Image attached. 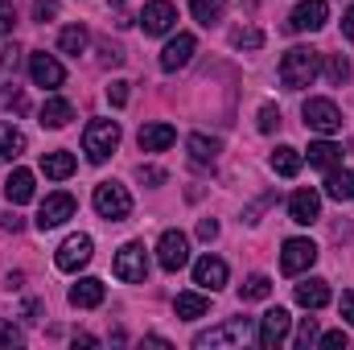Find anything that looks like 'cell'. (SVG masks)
<instances>
[{
  "instance_id": "obj_7",
  "label": "cell",
  "mask_w": 354,
  "mask_h": 350,
  "mask_svg": "<svg viewBox=\"0 0 354 350\" xmlns=\"http://www.w3.org/2000/svg\"><path fill=\"white\" fill-rule=\"evenodd\" d=\"M301 116H305V128H313V132H322V136H334V132L342 128V111H338L334 99H305Z\"/></svg>"
},
{
  "instance_id": "obj_30",
  "label": "cell",
  "mask_w": 354,
  "mask_h": 350,
  "mask_svg": "<svg viewBox=\"0 0 354 350\" xmlns=\"http://www.w3.org/2000/svg\"><path fill=\"white\" fill-rule=\"evenodd\" d=\"M206 309H210V301L202 293H177L174 301V313L181 322H198V317H206Z\"/></svg>"
},
{
  "instance_id": "obj_16",
  "label": "cell",
  "mask_w": 354,
  "mask_h": 350,
  "mask_svg": "<svg viewBox=\"0 0 354 350\" xmlns=\"http://www.w3.org/2000/svg\"><path fill=\"white\" fill-rule=\"evenodd\" d=\"M288 219L301 223V227H313V223L322 219V194H317V190H297V194L288 198Z\"/></svg>"
},
{
  "instance_id": "obj_2",
  "label": "cell",
  "mask_w": 354,
  "mask_h": 350,
  "mask_svg": "<svg viewBox=\"0 0 354 350\" xmlns=\"http://www.w3.org/2000/svg\"><path fill=\"white\" fill-rule=\"evenodd\" d=\"M120 124L115 120H91L87 132H83V153H87L91 165H103L115 149H120Z\"/></svg>"
},
{
  "instance_id": "obj_4",
  "label": "cell",
  "mask_w": 354,
  "mask_h": 350,
  "mask_svg": "<svg viewBox=\"0 0 354 350\" xmlns=\"http://www.w3.org/2000/svg\"><path fill=\"white\" fill-rule=\"evenodd\" d=\"M21 46H4L0 50V107H12V111H25V95L17 87V71H21Z\"/></svg>"
},
{
  "instance_id": "obj_22",
  "label": "cell",
  "mask_w": 354,
  "mask_h": 350,
  "mask_svg": "<svg viewBox=\"0 0 354 350\" xmlns=\"http://www.w3.org/2000/svg\"><path fill=\"white\" fill-rule=\"evenodd\" d=\"M33 194H37V185H33V174L29 169H12L8 174V181H4L8 206H25V202H33Z\"/></svg>"
},
{
  "instance_id": "obj_31",
  "label": "cell",
  "mask_w": 354,
  "mask_h": 350,
  "mask_svg": "<svg viewBox=\"0 0 354 350\" xmlns=\"http://www.w3.org/2000/svg\"><path fill=\"white\" fill-rule=\"evenodd\" d=\"M227 4H231V0H189V12H194V21H198V25H206V29H210V25H218V21H223Z\"/></svg>"
},
{
  "instance_id": "obj_21",
  "label": "cell",
  "mask_w": 354,
  "mask_h": 350,
  "mask_svg": "<svg viewBox=\"0 0 354 350\" xmlns=\"http://www.w3.org/2000/svg\"><path fill=\"white\" fill-rule=\"evenodd\" d=\"M103 297H107V288H103L99 276H83L79 284H71V305L75 309H95V305H103Z\"/></svg>"
},
{
  "instance_id": "obj_11",
  "label": "cell",
  "mask_w": 354,
  "mask_h": 350,
  "mask_svg": "<svg viewBox=\"0 0 354 350\" xmlns=\"http://www.w3.org/2000/svg\"><path fill=\"white\" fill-rule=\"evenodd\" d=\"M91 256H95V239L91 235H71L62 248H58V256H54V264H58V272H79V268H87Z\"/></svg>"
},
{
  "instance_id": "obj_48",
  "label": "cell",
  "mask_w": 354,
  "mask_h": 350,
  "mask_svg": "<svg viewBox=\"0 0 354 350\" xmlns=\"http://www.w3.org/2000/svg\"><path fill=\"white\" fill-rule=\"evenodd\" d=\"M99 338H91V334H75V347H95Z\"/></svg>"
},
{
  "instance_id": "obj_19",
  "label": "cell",
  "mask_w": 354,
  "mask_h": 350,
  "mask_svg": "<svg viewBox=\"0 0 354 350\" xmlns=\"http://www.w3.org/2000/svg\"><path fill=\"white\" fill-rule=\"evenodd\" d=\"M194 284L206 288V293H218L227 284V264L218 260V256H202V260L194 264Z\"/></svg>"
},
{
  "instance_id": "obj_34",
  "label": "cell",
  "mask_w": 354,
  "mask_h": 350,
  "mask_svg": "<svg viewBox=\"0 0 354 350\" xmlns=\"http://www.w3.org/2000/svg\"><path fill=\"white\" fill-rule=\"evenodd\" d=\"M231 46H235V50H260V46H264V29L239 25V29H231Z\"/></svg>"
},
{
  "instance_id": "obj_36",
  "label": "cell",
  "mask_w": 354,
  "mask_h": 350,
  "mask_svg": "<svg viewBox=\"0 0 354 350\" xmlns=\"http://www.w3.org/2000/svg\"><path fill=\"white\" fill-rule=\"evenodd\" d=\"M256 128H260V132H276V128H280V107H276V103H264V107H260Z\"/></svg>"
},
{
  "instance_id": "obj_15",
  "label": "cell",
  "mask_w": 354,
  "mask_h": 350,
  "mask_svg": "<svg viewBox=\"0 0 354 350\" xmlns=\"http://www.w3.org/2000/svg\"><path fill=\"white\" fill-rule=\"evenodd\" d=\"M288 326H292V317H288V309H268L264 317H260V330H256V342L264 350H276L284 338H288Z\"/></svg>"
},
{
  "instance_id": "obj_25",
  "label": "cell",
  "mask_w": 354,
  "mask_h": 350,
  "mask_svg": "<svg viewBox=\"0 0 354 350\" xmlns=\"http://www.w3.org/2000/svg\"><path fill=\"white\" fill-rule=\"evenodd\" d=\"M75 120V107H71V99H62V95H50L46 103H41V128H66Z\"/></svg>"
},
{
  "instance_id": "obj_32",
  "label": "cell",
  "mask_w": 354,
  "mask_h": 350,
  "mask_svg": "<svg viewBox=\"0 0 354 350\" xmlns=\"http://www.w3.org/2000/svg\"><path fill=\"white\" fill-rule=\"evenodd\" d=\"M87 42H91V33L83 29V25H66V29L58 33V50L71 54V58H79V54L87 50Z\"/></svg>"
},
{
  "instance_id": "obj_38",
  "label": "cell",
  "mask_w": 354,
  "mask_h": 350,
  "mask_svg": "<svg viewBox=\"0 0 354 350\" xmlns=\"http://www.w3.org/2000/svg\"><path fill=\"white\" fill-rule=\"evenodd\" d=\"M12 25H17V4L12 0H0V37L12 33Z\"/></svg>"
},
{
  "instance_id": "obj_9",
  "label": "cell",
  "mask_w": 354,
  "mask_h": 350,
  "mask_svg": "<svg viewBox=\"0 0 354 350\" xmlns=\"http://www.w3.org/2000/svg\"><path fill=\"white\" fill-rule=\"evenodd\" d=\"M75 210H79V202H75L66 190H58V194H50V198L37 206V219H33V223H37L41 231H54V227H62L66 219H75Z\"/></svg>"
},
{
  "instance_id": "obj_43",
  "label": "cell",
  "mask_w": 354,
  "mask_h": 350,
  "mask_svg": "<svg viewBox=\"0 0 354 350\" xmlns=\"http://www.w3.org/2000/svg\"><path fill=\"white\" fill-rule=\"evenodd\" d=\"M0 347H21V330L0 317Z\"/></svg>"
},
{
  "instance_id": "obj_47",
  "label": "cell",
  "mask_w": 354,
  "mask_h": 350,
  "mask_svg": "<svg viewBox=\"0 0 354 350\" xmlns=\"http://www.w3.org/2000/svg\"><path fill=\"white\" fill-rule=\"evenodd\" d=\"M0 227H4V231H12V235H17V231H21V227H25V223H21V219H17V214H4V219H0Z\"/></svg>"
},
{
  "instance_id": "obj_35",
  "label": "cell",
  "mask_w": 354,
  "mask_h": 350,
  "mask_svg": "<svg viewBox=\"0 0 354 350\" xmlns=\"http://www.w3.org/2000/svg\"><path fill=\"white\" fill-rule=\"evenodd\" d=\"M326 75H330V83H346V79H351V62H346V54H334V58L326 62Z\"/></svg>"
},
{
  "instance_id": "obj_14",
  "label": "cell",
  "mask_w": 354,
  "mask_h": 350,
  "mask_svg": "<svg viewBox=\"0 0 354 350\" xmlns=\"http://www.w3.org/2000/svg\"><path fill=\"white\" fill-rule=\"evenodd\" d=\"M330 17V4L326 0H301L288 17V33H317Z\"/></svg>"
},
{
  "instance_id": "obj_27",
  "label": "cell",
  "mask_w": 354,
  "mask_h": 350,
  "mask_svg": "<svg viewBox=\"0 0 354 350\" xmlns=\"http://www.w3.org/2000/svg\"><path fill=\"white\" fill-rule=\"evenodd\" d=\"M326 198H334V202H354V169L334 165V169L326 174Z\"/></svg>"
},
{
  "instance_id": "obj_5",
  "label": "cell",
  "mask_w": 354,
  "mask_h": 350,
  "mask_svg": "<svg viewBox=\"0 0 354 350\" xmlns=\"http://www.w3.org/2000/svg\"><path fill=\"white\" fill-rule=\"evenodd\" d=\"M252 338V317H231L214 330H202L194 334V350H214V347H239Z\"/></svg>"
},
{
  "instance_id": "obj_12",
  "label": "cell",
  "mask_w": 354,
  "mask_h": 350,
  "mask_svg": "<svg viewBox=\"0 0 354 350\" xmlns=\"http://www.w3.org/2000/svg\"><path fill=\"white\" fill-rule=\"evenodd\" d=\"M29 79H33L37 87H46V91H58L62 83H66V71H62V62H58L54 54L37 50V54H29Z\"/></svg>"
},
{
  "instance_id": "obj_26",
  "label": "cell",
  "mask_w": 354,
  "mask_h": 350,
  "mask_svg": "<svg viewBox=\"0 0 354 350\" xmlns=\"http://www.w3.org/2000/svg\"><path fill=\"white\" fill-rule=\"evenodd\" d=\"M185 149H189V157H194L198 165H214L218 153H223V140H218V136H206V132H194V136L185 140Z\"/></svg>"
},
{
  "instance_id": "obj_37",
  "label": "cell",
  "mask_w": 354,
  "mask_h": 350,
  "mask_svg": "<svg viewBox=\"0 0 354 350\" xmlns=\"http://www.w3.org/2000/svg\"><path fill=\"white\" fill-rule=\"evenodd\" d=\"M313 342H317V317H305L297 330V347H313Z\"/></svg>"
},
{
  "instance_id": "obj_10",
  "label": "cell",
  "mask_w": 354,
  "mask_h": 350,
  "mask_svg": "<svg viewBox=\"0 0 354 350\" xmlns=\"http://www.w3.org/2000/svg\"><path fill=\"white\" fill-rule=\"evenodd\" d=\"M317 260V243L313 239H284V252H280V272L284 276H301L305 268H313Z\"/></svg>"
},
{
  "instance_id": "obj_40",
  "label": "cell",
  "mask_w": 354,
  "mask_h": 350,
  "mask_svg": "<svg viewBox=\"0 0 354 350\" xmlns=\"http://www.w3.org/2000/svg\"><path fill=\"white\" fill-rule=\"evenodd\" d=\"M128 87H132V83H124V79H115V83L107 87V103H111V107H124V103H128Z\"/></svg>"
},
{
  "instance_id": "obj_3",
  "label": "cell",
  "mask_w": 354,
  "mask_h": 350,
  "mask_svg": "<svg viewBox=\"0 0 354 350\" xmlns=\"http://www.w3.org/2000/svg\"><path fill=\"white\" fill-rule=\"evenodd\" d=\"M91 202H95V214L107 219V223H124L132 214V194L120 181H99L95 194H91Z\"/></svg>"
},
{
  "instance_id": "obj_29",
  "label": "cell",
  "mask_w": 354,
  "mask_h": 350,
  "mask_svg": "<svg viewBox=\"0 0 354 350\" xmlns=\"http://www.w3.org/2000/svg\"><path fill=\"white\" fill-rule=\"evenodd\" d=\"M301 153L292 149V145H280V149H272V157H268V165H272V174H280V177H297L301 174Z\"/></svg>"
},
{
  "instance_id": "obj_20",
  "label": "cell",
  "mask_w": 354,
  "mask_h": 350,
  "mask_svg": "<svg viewBox=\"0 0 354 350\" xmlns=\"http://www.w3.org/2000/svg\"><path fill=\"white\" fill-rule=\"evenodd\" d=\"M136 145H140V153H165L169 145H177V128L174 124H145Z\"/></svg>"
},
{
  "instance_id": "obj_46",
  "label": "cell",
  "mask_w": 354,
  "mask_h": 350,
  "mask_svg": "<svg viewBox=\"0 0 354 350\" xmlns=\"http://www.w3.org/2000/svg\"><path fill=\"white\" fill-rule=\"evenodd\" d=\"M342 33H346V42H354V4L346 8V17H342Z\"/></svg>"
},
{
  "instance_id": "obj_44",
  "label": "cell",
  "mask_w": 354,
  "mask_h": 350,
  "mask_svg": "<svg viewBox=\"0 0 354 350\" xmlns=\"http://www.w3.org/2000/svg\"><path fill=\"white\" fill-rule=\"evenodd\" d=\"M338 309H342V317H346V322L354 326V288H346V293H342V301H338Z\"/></svg>"
},
{
  "instance_id": "obj_1",
  "label": "cell",
  "mask_w": 354,
  "mask_h": 350,
  "mask_svg": "<svg viewBox=\"0 0 354 350\" xmlns=\"http://www.w3.org/2000/svg\"><path fill=\"white\" fill-rule=\"evenodd\" d=\"M317 75H322V54H317L313 46H292V50H284V58H280V83L288 91H305Z\"/></svg>"
},
{
  "instance_id": "obj_42",
  "label": "cell",
  "mask_w": 354,
  "mask_h": 350,
  "mask_svg": "<svg viewBox=\"0 0 354 350\" xmlns=\"http://www.w3.org/2000/svg\"><path fill=\"white\" fill-rule=\"evenodd\" d=\"M346 342H351V334H346V330H330V334H322V338H317V347H326V350H334V347L346 350Z\"/></svg>"
},
{
  "instance_id": "obj_41",
  "label": "cell",
  "mask_w": 354,
  "mask_h": 350,
  "mask_svg": "<svg viewBox=\"0 0 354 350\" xmlns=\"http://www.w3.org/2000/svg\"><path fill=\"white\" fill-rule=\"evenodd\" d=\"M58 17V0H33V21H54Z\"/></svg>"
},
{
  "instance_id": "obj_49",
  "label": "cell",
  "mask_w": 354,
  "mask_h": 350,
  "mask_svg": "<svg viewBox=\"0 0 354 350\" xmlns=\"http://www.w3.org/2000/svg\"><path fill=\"white\" fill-rule=\"evenodd\" d=\"M107 4H128V0H107Z\"/></svg>"
},
{
  "instance_id": "obj_39",
  "label": "cell",
  "mask_w": 354,
  "mask_h": 350,
  "mask_svg": "<svg viewBox=\"0 0 354 350\" xmlns=\"http://www.w3.org/2000/svg\"><path fill=\"white\" fill-rule=\"evenodd\" d=\"M136 181H140V185H161V181H165V169H157V165H136Z\"/></svg>"
},
{
  "instance_id": "obj_28",
  "label": "cell",
  "mask_w": 354,
  "mask_h": 350,
  "mask_svg": "<svg viewBox=\"0 0 354 350\" xmlns=\"http://www.w3.org/2000/svg\"><path fill=\"white\" fill-rule=\"evenodd\" d=\"M305 157H309V165H313V169H326V174H330L334 165H342V149H338L334 140H313Z\"/></svg>"
},
{
  "instance_id": "obj_6",
  "label": "cell",
  "mask_w": 354,
  "mask_h": 350,
  "mask_svg": "<svg viewBox=\"0 0 354 350\" xmlns=\"http://www.w3.org/2000/svg\"><path fill=\"white\" fill-rule=\"evenodd\" d=\"M111 272H115L124 284H145V280H149V248H145L140 239L124 243V248L115 252V264H111Z\"/></svg>"
},
{
  "instance_id": "obj_13",
  "label": "cell",
  "mask_w": 354,
  "mask_h": 350,
  "mask_svg": "<svg viewBox=\"0 0 354 350\" xmlns=\"http://www.w3.org/2000/svg\"><path fill=\"white\" fill-rule=\"evenodd\" d=\"M157 264H161L165 272H181V268L189 264V239H185L181 231H165V235L157 239Z\"/></svg>"
},
{
  "instance_id": "obj_18",
  "label": "cell",
  "mask_w": 354,
  "mask_h": 350,
  "mask_svg": "<svg viewBox=\"0 0 354 350\" xmlns=\"http://www.w3.org/2000/svg\"><path fill=\"white\" fill-rule=\"evenodd\" d=\"M292 297H297V305H301V309H326L334 293H330V280L309 276V280H301V284H297V293H292Z\"/></svg>"
},
{
  "instance_id": "obj_8",
  "label": "cell",
  "mask_w": 354,
  "mask_h": 350,
  "mask_svg": "<svg viewBox=\"0 0 354 350\" xmlns=\"http://www.w3.org/2000/svg\"><path fill=\"white\" fill-rule=\"evenodd\" d=\"M136 21H140L145 37H165V33H174V25H177V4L174 0H149Z\"/></svg>"
},
{
  "instance_id": "obj_33",
  "label": "cell",
  "mask_w": 354,
  "mask_h": 350,
  "mask_svg": "<svg viewBox=\"0 0 354 350\" xmlns=\"http://www.w3.org/2000/svg\"><path fill=\"white\" fill-rule=\"evenodd\" d=\"M239 297H243V301H268V297H272V280H268L264 272L248 276V280L239 284Z\"/></svg>"
},
{
  "instance_id": "obj_45",
  "label": "cell",
  "mask_w": 354,
  "mask_h": 350,
  "mask_svg": "<svg viewBox=\"0 0 354 350\" xmlns=\"http://www.w3.org/2000/svg\"><path fill=\"white\" fill-rule=\"evenodd\" d=\"M214 235H218V223H214V219H202V223H198V239H206V243H210Z\"/></svg>"
},
{
  "instance_id": "obj_24",
  "label": "cell",
  "mask_w": 354,
  "mask_h": 350,
  "mask_svg": "<svg viewBox=\"0 0 354 350\" xmlns=\"http://www.w3.org/2000/svg\"><path fill=\"white\" fill-rule=\"evenodd\" d=\"M29 149V140H25V132L17 128V124H0V165H12V161H21V153Z\"/></svg>"
},
{
  "instance_id": "obj_23",
  "label": "cell",
  "mask_w": 354,
  "mask_h": 350,
  "mask_svg": "<svg viewBox=\"0 0 354 350\" xmlns=\"http://www.w3.org/2000/svg\"><path fill=\"white\" fill-rule=\"evenodd\" d=\"M79 169V161H75V153H66V149H54V153H41V174L50 177V181H66V177Z\"/></svg>"
},
{
  "instance_id": "obj_17",
  "label": "cell",
  "mask_w": 354,
  "mask_h": 350,
  "mask_svg": "<svg viewBox=\"0 0 354 350\" xmlns=\"http://www.w3.org/2000/svg\"><path fill=\"white\" fill-rule=\"evenodd\" d=\"M194 50H198V42H194V33H177L174 42L161 50V71H181V66H189V58H194Z\"/></svg>"
}]
</instances>
